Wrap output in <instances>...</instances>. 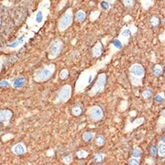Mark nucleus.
I'll return each mask as SVG.
<instances>
[{
  "instance_id": "obj_1",
  "label": "nucleus",
  "mask_w": 165,
  "mask_h": 165,
  "mask_svg": "<svg viewBox=\"0 0 165 165\" xmlns=\"http://www.w3.org/2000/svg\"><path fill=\"white\" fill-rule=\"evenodd\" d=\"M111 56H112V54L110 53L103 61H97L96 64H94L90 68L86 69L85 71H82L80 73L78 79L75 82V86H74V91L76 94H81L86 91V89L92 84V82H94L95 79L97 77L98 71L100 69L104 68V66H106V64L110 61Z\"/></svg>"
},
{
  "instance_id": "obj_2",
  "label": "nucleus",
  "mask_w": 165,
  "mask_h": 165,
  "mask_svg": "<svg viewBox=\"0 0 165 165\" xmlns=\"http://www.w3.org/2000/svg\"><path fill=\"white\" fill-rule=\"evenodd\" d=\"M51 6V0H41L37 10L27 19L26 25L30 31L37 33L42 28L49 17Z\"/></svg>"
},
{
  "instance_id": "obj_3",
  "label": "nucleus",
  "mask_w": 165,
  "mask_h": 165,
  "mask_svg": "<svg viewBox=\"0 0 165 165\" xmlns=\"http://www.w3.org/2000/svg\"><path fill=\"white\" fill-rule=\"evenodd\" d=\"M128 79L133 87L143 86V79L145 77V68L140 63H133L128 68Z\"/></svg>"
},
{
  "instance_id": "obj_4",
  "label": "nucleus",
  "mask_w": 165,
  "mask_h": 165,
  "mask_svg": "<svg viewBox=\"0 0 165 165\" xmlns=\"http://www.w3.org/2000/svg\"><path fill=\"white\" fill-rule=\"evenodd\" d=\"M34 35H35V33L30 31L29 29L26 30V32H20L17 39H15L14 40H12L11 42H9L7 44V46L4 48V51L6 52H10V51H18V50L21 49L29 41L30 39L34 37Z\"/></svg>"
},
{
  "instance_id": "obj_5",
  "label": "nucleus",
  "mask_w": 165,
  "mask_h": 165,
  "mask_svg": "<svg viewBox=\"0 0 165 165\" xmlns=\"http://www.w3.org/2000/svg\"><path fill=\"white\" fill-rule=\"evenodd\" d=\"M55 64L53 63H50V64H46L43 65L38 69L35 70L34 73H33V79L36 82H45L47 81H49L54 72H55Z\"/></svg>"
},
{
  "instance_id": "obj_6",
  "label": "nucleus",
  "mask_w": 165,
  "mask_h": 165,
  "mask_svg": "<svg viewBox=\"0 0 165 165\" xmlns=\"http://www.w3.org/2000/svg\"><path fill=\"white\" fill-rule=\"evenodd\" d=\"M107 74L105 72H101L97 75V79H96V82L94 86L88 90L87 94L90 97H94L101 93L104 92L105 90V86H106V84H107Z\"/></svg>"
},
{
  "instance_id": "obj_7",
  "label": "nucleus",
  "mask_w": 165,
  "mask_h": 165,
  "mask_svg": "<svg viewBox=\"0 0 165 165\" xmlns=\"http://www.w3.org/2000/svg\"><path fill=\"white\" fill-rule=\"evenodd\" d=\"M73 16L74 15H73L72 9L70 8V9H66L65 12L60 17L58 23H57V28L60 32L65 31L72 26V21H73Z\"/></svg>"
},
{
  "instance_id": "obj_8",
  "label": "nucleus",
  "mask_w": 165,
  "mask_h": 165,
  "mask_svg": "<svg viewBox=\"0 0 165 165\" xmlns=\"http://www.w3.org/2000/svg\"><path fill=\"white\" fill-rule=\"evenodd\" d=\"M72 88L70 85H64L62 86L57 92L55 99L53 103L55 105H60V104H65L70 100L72 97Z\"/></svg>"
},
{
  "instance_id": "obj_9",
  "label": "nucleus",
  "mask_w": 165,
  "mask_h": 165,
  "mask_svg": "<svg viewBox=\"0 0 165 165\" xmlns=\"http://www.w3.org/2000/svg\"><path fill=\"white\" fill-rule=\"evenodd\" d=\"M63 47V42L60 39H55L51 41L48 47V59L49 60H55L61 52Z\"/></svg>"
},
{
  "instance_id": "obj_10",
  "label": "nucleus",
  "mask_w": 165,
  "mask_h": 165,
  "mask_svg": "<svg viewBox=\"0 0 165 165\" xmlns=\"http://www.w3.org/2000/svg\"><path fill=\"white\" fill-rule=\"evenodd\" d=\"M86 117L91 122H99L104 118V111L99 106H92L87 109Z\"/></svg>"
},
{
  "instance_id": "obj_11",
  "label": "nucleus",
  "mask_w": 165,
  "mask_h": 165,
  "mask_svg": "<svg viewBox=\"0 0 165 165\" xmlns=\"http://www.w3.org/2000/svg\"><path fill=\"white\" fill-rule=\"evenodd\" d=\"M136 32H137V27H135L133 24H131L129 26H124L122 28L118 39L120 40L123 42V44L126 46V45L128 44L131 36Z\"/></svg>"
},
{
  "instance_id": "obj_12",
  "label": "nucleus",
  "mask_w": 165,
  "mask_h": 165,
  "mask_svg": "<svg viewBox=\"0 0 165 165\" xmlns=\"http://www.w3.org/2000/svg\"><path fill=\"white\" fill-rule=\"evenodd\" d=\"M13 117V113L11 110L9 109H2L0 111V121L4 127H8L11 121V118Z\"/></svg>"
},
{
  "instance_id": "obj_13",
  "label": "nucleus",
  "mask_w": 165,
  "mask_h": 165,
  "mask_svg": "<svg viewBox=\"0 0 165 165\" xmlns=\"http://www.w3.org/2000/svg\"><path fill=\"white\" fill-rule=\"evenodd\" d=\"M144 121H145L144 118H136V119H135L134 121H132V122L128 121V122L126 124V127H125V129H124V130H125V133L131 132L133 129L140 127V126L144 123Z\"/></svg>"
},
{
  "instance_id": "obj_14",
  "label": "nucleus",
  "mask_w": 165,
  "mask_h": 165,
  "mask_svg": "<svg viewBox=\"0 0 165 165\" xmlns=\"http://www.w3.org/2000/svg\"><path fill=\"white\" fill-rule=\"evenodd\" d=\"M11 151L17 156H21L27 152V147L23 142H18L11 147Z\"/></svg>"
},
{
  "instance_id": "obj_15",
  "label": "nucleus",
  "mask_w": 165,
  "mask_h": 165,
  "mask_svg": "<svg viewBox=\"0 0 165 165\" xmlns=\"http://www.w3.org/2000/svg\"><path fill=\"white\" fill-rule=\"evenodd\" d=\"M27 82V80L24 76H18L11 82V87L14 89H20L22 88Z\"/></svg>"
},
{
  "instance_id": "obj_16",
  "label": "nucleus",
  "mask_w": 165,
  "mask_h": 165,
  "mask_svg": "<svg viewBox=\"0 0 165 165\" xmlns=\"http://www.w3.org/2000/svg\"><path fill=\"white\" fill-rule=\"evenodd\" d=\"M124 44H123V42L120 40H118V38L117 39H115L111 43H110V53L111 54H113V53H116V52H118V51H120V50H122L123 48H124Z\"/></svg>"
},
{
  "instance_id": "obj_17",
  "label": "nucleus",
  "mask_w": 165,
  "mask_h": 165,
  "mask_svg": "<svg viewBox=\"0 0 165 165\" xmlns=\"http://www.w3.org/2000/svg\"><path fill=\"white\" fill-rule=\"evenodd\" d=\"M103 45L101 43V41H97L92 48L91 50V54L94 58H99L101 57L102 53H103Z\"/></svg>"
},
{
  "instance_id": "obj_18",
  "label": "nucleus",
  "mask_w": 165,
  "mask_h": 165,
  "mask_svg": "<svg viewBox=\"0 0 165 165\" xmlns=\"http://www.w3.org/2000/svg\"><path fill=\"white\" fill-rule=\"evenodd\" d=\"M157 149H158V156L160 158H165V143L160 139L158 142Z\"/></svg>"
},
{
  "instance_id": "obj_19",
  "label": "nucleus",
  "mask_w": 165,
  "mask_h": 165,
  "mask_svg": "<svg viewBox=\"0 0 165 165\" xmlns=\"http://www.w3.org/2000/svg\"><path fill=\"white\" fill-rule=\"evenodd\" d=\"M139 2L141 4L142 9L145 11L149 10L154 5V0H139Z\"/></svg>"
},
{
  "instance_id": "obj_20",
  "label": "nucleus",
  "mask_w": 165,
  "mask_h": 165,
  "mask_svg": "<svg viewBox=\"0 0 165 165\" xmlns=\"http://www.w3.org/2000/svg\"><path fill=\"white\" fill-rule=\"evenodd\" d=\"M165 126V108L161 110L160 112V118L157 122V127L159 128V131Z\"/></svg>"
},
{
  "instance_id": "obj_21",
  "label": "nucleus",
  "mask_w": 165,
  "mask_h": 165,
  "mask_svg": "<svg viewBox=\"0 0 165 165\" xmlns=\"http://www.w3.org/2000/svg\"><path fill=\"white\" fill-rule=\"evenodd\" d=\"M82 111H84V109H82V106L81 105H75L72 107L71 109V112H72V115L74 116V117H79L82 114Z\"/></svg>"
},
{
  "instance_id": "obj_22",
  "label": "nucleus",
  "mask_w": 165,
  "mask_h": 165,
  "mask_svg": "<svg viewBox=\"0 0 165 165\" xmlns=\"http://www.w3.org/2000/svg\"><path fill=\"white\" fill-rule=\"evenodd\" d=\"M74 16H75V20L77 22H82L86 19V13L84 10H78Z\"/></svg>"
},
{
  "instance_id": "obj_23",
  "label": "nucleus",
  "mask_w": 165,
  "mask_h": 165,
  "mask_svg": "<svg viewBox=\"0 0 165 165\" xmlns=\"http://www.w3.org/2000/svg\"><path fill=\"white\" fill-rule=\"evenodd\" d=\"M96 137V133L92 132V131H86L84 134H82V139H84L85 142H89L91 140H93Z\"/></svg>"
},
{
  "instance_id": "obj_24",
  "label": "nucleus",
  "mask_w": 165,
  "mask_h": 165,
  "mask_svg": "<svg viewBox=\"0 0 165 165\" xmlns=\"http://www.w3.org/2000/svg\"><path fill=\"white\" fill-rule=\"evenodd\" d=\"M94 140H95L96 145H97V146H99V147L105 145V143H106V139H105V137L102 136V135H97V136H96L95 139H94Z\"/></svg>"
},
{
  "instance_id": "obj_25",
  "label": "nucleus",
  "mask_w": 165,
  "mask_h": 165,
  "mask_svg": "<svg viewBox=\"0 0 165 165\" xmlns=\"http://www.w3.org/2000/svg\"><path fill=\"white\" fill-rule=\"evenodd\" d=\"M162 72H163V70H162L161 65L156 64V65L154 66V68H153V73H154V76H155V77H160V76H161Z\"/></svg>"
},
{
  "instance_id": "obj_26",
  "label": "nucleus",
  "mask_w": 165,
  "mask_h": 165,
  "mask_svg": "<svg viewBox=\"0 0 165 165\" xmlns=\"http://www.w3.org/2000/svg\"><path fill=\"white\" fill-rule=\"evenodd\" d=\"M106 155L104 153H96L95 154V157L93 159V161L96 162V163H100L104 160Z\"/></svg>"
},
{
  "instance_id": "obj_27",
  "label": "nucleus",
  "mask_w": 165,
  "mask_h": 165,
  "mask_svg": "<svg viewBox=\"0 0 165 165\" xmlns=\"http://www.w3.org/2000/svg\"><path fill=\"white\" fill-rule=\"evenodd\" d=\"M152 96H153V91H152L151 89H146V90H144V91L142 92V94H141L142 98L145 99V100L150 98Z\"/></svg>"
},
{
  "instance_id": "obj_28",
  "label": "nucleus",
  "mask_w": 165,
  "mask_h": 165,
  "mask_svg": "<svg viewBox=\"0 0 165 165\" xmlns=\"http://www.w3.org/2000/svg\"><path fill=\"white\" fill-rule=\"evenodd\" d=\"M76 157L78 159H86L88 157V152L85 149H79L76 152Z\"/></svg>"
},
{
  "instance_id": "obj_29",
  "label": "nucleus",
  "mask_w": 165,
  "mask_h": 165,
  "mask_svg": "<svg viewBox=\"0 0 165 165\" xmlns=\"http://www.w3.org/2000/svg\"><path fill=\"white\" fill-rule=\"evenodd\" d=\"M149 23L153 27H158L160 25V19L157 16H152L149 19Z\"/></svg>"
},
{
  "instance_id": "obj_30",
  "label": "nucleus",
  "mask_w": 165,
  "mask_h": 165,
  "mask_svg": "<svg viewBox=\"0 0 165 165\" xmlns=\"http://www.w3.org/2000/svg\"><path fill=\"white\" fill-rule=\"evenodd\" d=\"M59 77L61 79V80H66L68 77H69V71L67 69H62L60 71V73H59Z\"/></svg>"
},
{
  "instance_id": "obj_31",
  "label": "nucleus",
  "mask_w": 165,
  "mask_h": 165,
  "mask_svg": "<svg viewBox=\"0 0 165 165\" xmlns=\"http://www.w3.org/2000/svg\"><path fill=\"white\" fill-rule=\"evenodd\" d=\"M128 164H130V165H139V164H140V158L131 156L128 159Z\"/></svg>"
},
{
  "instance_id": "obj_32",
  "label": "nucleus",
  "mask_w": 165,
  "mask_h": 165,
  "mask_svg": "<svg viewBox=\"0 0 165 165\" xmlns=\"http://www.w3.org/2000/svg\"><path fill=\"white\" fill-rule=\"evenodd\" d=\"M0 86H1V88H8L11 86V82L7 79H3L0 82Z\"/></svg>"
},
{
  "instance_id": "obj_33",
  "label": "nucleus",
  "mask_w": 165,
  "mask_h": 165,
  "mask_svg": "<svg viewBox=\"0 0 165 165\" xmlns=\"http://www.w3.org/2000/svg\"><path fill=\"white\" fill-rule=\"evenodd\" d=\"M165 99V97H164V94L163 93H160L158 94L155 97H154V101L158 104H160L163 102V100Z\"/></svg>"
},
{
  "instance_id": "obj_34",
  "label": "nucleus",
  "mask_w": 165,
  "mask_h": 165,
  "mask_svg": "<svg viewBox=\"0 0 165 165\" xmlns=\"http://www.w3.org/2000/svg\"><path fill=\"white\" fill-rule=\"evenodd\" d=\"M141 153H142V151H141V149H140L139 148H135V149L132 150L131 156H133V157H137V158H140Z\"/></svg>"
},
{
  "instance_id": "obj_35",
  "label": "nucleus",
  "mask_w": 165,
  "mask_h": 165,
  "mask_svg": "<svg viewBox=\"0 0 165 165\" xmlns=\"http://www.w3.org/2000/svg\"><path fill=\"white\" fill-rule=\"evenodd\" d=\"M122 3L126 8H131L134 6L135 0H122Z\"/></svg>"
},
{
  "instance_id": "obj_36",
  "label": "nucleus",
  "mask_w": 165,
  "mask_h": 165,
  "mask_svg": "<svg viewBox=\"0 0 165 165\" xmlns=\"http://www.w3.org/2000/svg\"><path fill=\"white\" fill-rule=\"evenodd\" d=\"M149 154L153 158H155L158 155V149H157L156 146H150V148H149Z\"/></svg>"
},
{
  "instance_id": "obj_37",
  "label": "nucleus",
  "mask_w": 165,
  "mask_h": 165,
  "mask_svg": "<svg viewBox=\"0 0 165 165\" xmlns=\"http://www.w3.org/2000/svg\"><path fill=\"white\" fill-rule=\"evenodd\" d=\"M72 155H65L62 158V162L64 164H70V163H72Z\"/></svg>"
},
{
  "instance_id": "obj_38",
  "label": "nucleus",
  "mask_w": 165,
  "mask_h": 165,
  "mask_svg": "<svg viewBox=\"0 0 165 165\" xmlns=\"http://www.w3.org/2000/svg\"><path fill=\"white\" fill-rule=\"evenodd\" d=\"M100 7L105 10H109L111 9V5L109 3L106 2V1H101L100 2Z\"/></svg>"
},
{
  "instance_id": "obj_39",
  "label": "nucleus",
  "mask_w": 165,
  "mask_h": 165,
  "mask_svg": "<svg viewBox=\"0 0 165 165\" xmlns=\"http://www.w3.org/2000/svg\"><path fill=\"white\" fill-rule=\"evenodd\" d=\"M145 162H146L147 164H155V163H156L153 157H151V158H146Z\"/></svg>"
},
{
  "instance_id": "obj_40",
  "label": "nucleus",
  "mask_w": 165,
  "mask_h": 165,
  "mask_svg": "<svg viewBox=\"0 0 165 165\" xmlns=\"http://www.w3.org/2000/svg\"><path fill=\"white\" fill-rule=\"evenodd\" d=\"M159 40H160V42H165V31H163L161 34H160V36H159Z\"/></svg>"
},
{
  "instance_id": "obj_41",
  "label": "nucleus",
  "mask_w": 165,
  "mask_h": 165,
  "mask_svg": "<svg viewBox=\"0 0 165 165\" xmlns=\"http://www.w3.org/2000/svg\"><path fill=\"white\" fill-rule=\"evenodd\" d=\"M102 1H106V2L109 3V4H110V5L112 6V5H114V4H116L117 0H102Z\"/></svg>"
},
{
  "instance_id": "obj_42",
  "label": "nucleus",
  "mask_w": 165,
  "mask_h": 165,
  "mask_svg": "<svg viewBox=\"0 0 165 165\" xmlns=\"http://www.w3.org/2000/svg\"><path fill=\"white\" fill-rule=\"evenodd\" d=\"M160 140H161V141H163V142L165 143V135H163V136L160 138Z\"/></svg>"
}]
</instances>
